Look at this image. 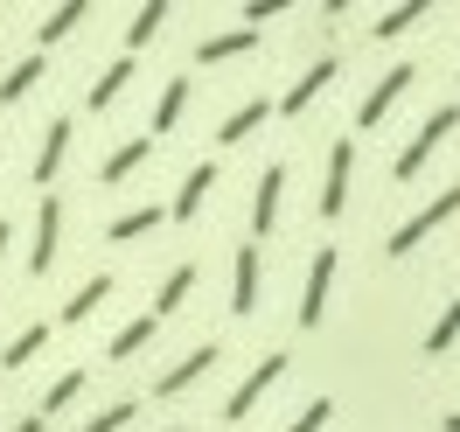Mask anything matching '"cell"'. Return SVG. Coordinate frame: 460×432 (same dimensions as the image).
Here are the masks:
<instances>
[{
	"label": "cell",
	"instance_id": "cell-1",
	"mask_svg": "<svg viewBox=\"0 0 460 432\" xmlns=\"http://www.w3.org/2000/svg\"><path fill=\"white\" fill-rule=\"evenodd\" d=\"M447 216H460V181H454V189H439V196H432L419 216H404L398 231H391V244H384V251H391V259H411V251H419V244H426L439 224H447Z\"/></svg>",
	"mask_w": 460,
	"mask_h": 432
},
{
	"label": "cell",
	"instance_id": "cell-2",
	"mask_svg": "<svg viewBox=\"0 0 460 432\" xmlns=\"http://www.w3.org/2000/svg\"><path fill=\"white\" fill-rule=\"evenodd\" d=\"M454 126H460V105H439V112H432L426 126H419V133L404 140V154H398V161H391V174H398V181H411V174H419V168H426V161H432V154H439V140H447Z\"/></svg>",
	"mask_w": 460,
	"mask_h": 432
},
{
	"label": "cell",
	"instance_id": "cell-3",
	"mask_svg": "<svg viewBox=\"0 0 460 432\" xmlns=\"http://www.w3.org/2000/svg\"><path fill=\"white\" fill-rule=\"evenodd\" d=\"M335 244H321L314 265H307V287H300V328H321V314H328V293H335Z\"/></svg>",
	"mask_w": 460,
	"mask_h": 432
},
{
	"label": "cell",
	"instance_id": "cell-4",
	"mask_svg": "<svg viewBox=\"0 0 460 432\" xmlns=\"http://www.w3.org/2000/svg\"><path fill=\"white\" fill-rule=\"evenodd\" d=\"M279 376H287V356L272 348V356H265L259 370H252V376H244V384H237V391H230V398H224V419H230V426H244V419H252V404H259L265 391L279 384Z\"/></svg>",
	"mask_w": 460,
	"mask_h": 432
},
{
	"label": "cell",
	"instance_id": "cell-5",
	"mask_svg": "<svg viewBox=\"0 0 460 432\" xmlns=\"http://www.w3.org/2000/svg\"><path fill=\"white\" fill-rule=\"evenodd\" d=\"M411 84H419V63H391V70H384V77L370 84V98L356 105V126H376V119L391 112V105H398V98H404Z\"/></svg>",
	"mask_w": 460,
	"mask_h": 432
},
{
	"label": "cell",
	"instance_id": "cell-6",
	"mask_svg": "<svg viewBox=\"0 0 460 432\" xmlns=\"http://www.w3.org/2000/svg\"><path fill=\"white\" fill-rule=\"evenodd\" d=\"M335 70H342V63H335V57H314V63H307V70H300V77H293V84H287V98H279L272 112L300 119V112H307V105H314V98H321V91L335 84Z\"/></svg>",
	"mask_w": 460,
	"mask_h": 432
},
{
	"label": "cell",
	"instance_id": "cell-7",
	"mask_svg": "<svg viewBox=\"0 0 460 432\" xmlns=\"http://www.w3.org/2000/svg\"><path fill=\"white\" fill-rule=\"evenodd\" d=\"M217 356H224L217 342H196L189 356H181V363H174V370H161V376H154V398H181V391H189L196 376H209V370H217Z\"/></svg>",
	"mask_w": 460,
	"mask_h": 432
},
{
	"label": "cell",
	"instance_id": "cell-8",
	"mask_svg": "<svg viewBox=\"0 0 460 432\" xmlns=\"http://www.w3.org/2000/svg\"><path fill=\"white\" fill-rule=\"evenodd\" d=\"M349 168H356V140H335L328 146V174H321V216L349 209Z\"/></svg>",
	"mask_w": 460,
	"mask_h": 432
},
{
	"label": "cell",
	"instance_id": "cell-9",
	"mask_svg": "<svg viewBox=\"0 0 460 432\" xmlns=\"http://www.w3.org/2000/svg\"><path fill=\"white\" fill-rule=\"evenodd\" d=\"M57 237H63V202L42 196V209H35V244H29V272H35V279L57 265Z\"/></svg>",
	"mask_w": 460,
	"mask_h": 432
},
{
	"label": "cell",
	"instance_id": "cell-10",
	"mask_svg": "<svg viewBox=\"0 0 460 432\" xmlns=\"http://www.w3.org/2000/svg\"><path fill=\"white\" fill-rule=\"evenodd\" d=\"M279 196H287V161H272V168L259 174V196H252V237H272V224H279Z\"/></svg>",
	"mask_w": 460,
	"mask_h": 432
},
{
	"label": "cell",
	"instance_id": "cell-11",
	"mask_svg": "<svg viewBox=\"0 0 460 432\" xmlns=\"http://www.w3.org/2000/svg\"><path fill=\"white\" fill-rule=\"evenodd\" d=\"M259 307V244H237V265H230V314H252Z\"/></svg>",
	"mask_w": 460,
	"mask_h": 432
},
{
	"label": "cell",
	"instance_id": "cell-12",
	"mask_svg": "<svg viewBox=\"0 0 460 432\" xmlns=\"http://www.w3.org/2000/svg\"><path fill=\"white\" fill-rule=\"evenodd\" d=\"M209 189H217V161H196V168H189V181H181V196H174V224H196L202 216V202H209Z\"/></svg>",
	"mask_w": 460,
	"mask_h": 432
},
{
	"label": "cell",
	"instance_id": "cell-13",
	"mask_svg": "<svg viewBox=\"0 0 460 432\" xmlns=\"http://www.w3.org/2000/svg\"><path fill=\"white\" fill-rule=\"evenodd\" d=\"M105 300H112V272H91L84 287H77L70 300H63V328H77V321H91L98 307H105Z\"/></svg>",
	"mask_w": 460,
	"mask_h": 432
},
{
	"label": "cell",
	"instance_id": "cell-14",
	"mask_svg": "<svg viewBox=\"0 0 460 432\" xmlns=\"http://www.w3.org/2000/svg\"><path fill=\"white\" fill-rule=\"evenodd\" d=\"M252 49H259V29H224L196 42V63H230V57H252Z\"/></svg>",
	"mask_w": 460,
	"mask_h": 432
},
{
	"label": "cell",
	"instance_id": "cell-15",
	"mask_svg": "<svg viewBox=\"0 0 460 432\" xmlns=\"http://www.w3.org/2000/svg\"><path fill=\"white\" fill-rule=\"evenodd\" d=\"M146 154H154V133H140V140H126V146H112V154H105V168H98V189H119V181H126V174L140 168Z\"/></svg>",
	"mask_w": 460,
	"mask_h": 432
},
{
	"label": "cell",
	"instance_id": "cell-16",
	"mask_svg": "<svg viewBox=\"0 0 460 432\" xmlns=\"http://www.w3.org/2000/svg\"><path fill=\"white\" fill-rule=\"evenodd\" d=\"M265 119H272V98H244V105H237V112H230L224 126H217V140H224V146H237V140H252V133H259Z\"/></svg>",
	"mask_w": 460,
	"mask_h": 432
},
{
	"label": "cell",
	"instance_id": "cell-17",
	"mask_svg": "<svg viewBox=\"0 0 460 432\" xmlns=\"http://www.w3.org/2000/svg\"><path fill=\"white\" fill-rule=\"evenodd\" d=\"M63 154H70V119H57L49 133H42V146H35V181H57V168H63Z\"/></svg>",
	"mask_w": 460,
	"mask_h": 432
},
{
	"label": "cell",
	"instance_id": "cell-18",
	"mask_svg": "<svg viewBox=\"0 0 460 432\" xmlns=\"http://www.w3.org/2000/svg\"><path fill=\"white\" fill-rule=\"evenodd\" d=\"M84 14H91V0H63V7H49V14L35 22V42H63V35L84 22Z\"/></svg>",
	"mask_w": 460,
	"mask_h": 432
},
{
	"label": "cell",
	"instance_id": "cell-19",
	"mask_svg": "<svg viewBox=\"0 0 460 432\" xmlns=\"http://www.w3.org/2000/svg\"><path fill=\"white\" fill-rule=\"evenodd\" d=\"M189 287H196V265H174L168 279H161V293H154V321L181 314V300H189Z\"/></svg>",
	"mask_w": 460,
	"mask_h": 432
},
{
	"label": "cell",
	"instance_id": "cell-20",
	"mask_svg": "<svg viewBox=\"0 0 460 432\" xmlns=\"http://www.w3.org/2000/svg\"><path fill=\"white\" fill-rule=\"evenodd\" d=\"M189 112V77H168V91H161V105H154V126H146V133H154V140H161V133H174V119Z\"/></svg>",
	"mask_w": 460,
	"mask_h": 432
},
{
	"label": "cell",
	"instance_id": "cell-21",
	"mask_svg": "<svg viewBox=\"0 0 460 432\" xmlns=\"http://www.w3.org/2000/svg\"><path fill=\"white\" fill-rule=\"evenodd\" d=\"M154 335H161V321H154V314H140V321H126V328L112 335V348H105V356H112V363H126V356H140V348L154 342Z\"/></svg>",
	"mask_w": 460,
	"mask_h": 432
},
{
	"label": "cell",
	"instance_id": "cell-22",
	"mask_svg": "<svg viewBox=\"0 0 460 432\" xmlns=\"http://www.w3.org/2000/svg\"><path fill=\"white\" fill-rule=\"evenodd\" d=\"M426 14H432L426 0H404V7H384V14H376L370 29H376V42H398V35L411 29V22H426Z\"/></svg>",
	"mask_w": 460,
	"mask_h": 432
},
{
	"label": "cell",
	"instance_id": "cell-23",
	"mask_svg": "<svg viewBox=\"0 0 460 432\" xmlns=\"http://www.w3.org/2000/svg\"><path fill=\"white\" fill-rule=\"evenodd\" d=\"M161 22H168V0H146V7H133V22H126V49H146V42L161 35Z\"/></svg>",
	"mask_w": 460,
	"mask_h": 432
},
{
	"label": "cell",
	"instance_id": "cell-24",
	"mask_svg": "<svg viewBox=\"0 0 460 432\" xmlns=\"http://www.w3.org/2000/svg\"><path fill=\"white\" fill-rule=\"evenodd\" d=\"M42 77H49V70H42V57H29V63H14V70H7V77H0V105H22V98H29L35 84H42Z\"/></svg>",
	"mask_w": 460,
	"mask_h": 432
},
{
	"label": "cell",
	"instance_id": "cell-25",
	"mask_svg": "<svg viewBox=\"0 0 460 432\" xmlns=\"http://www.w3.org/2000/svg\"><path fill=\"white\" fill-rule=\"evenodd\" d=\"M35 348H49V321H29V328H22L14 342L0 348V363H7V370H22V363H29Z\"/></svg>",
	"mask_w": 460,
	"mask_h": 432
},
{
	"label": "cell",
	"instance_id": "cell-26",
	"mask_svg": "<svg viewBox=\"0 0 460 432\" xmlns=\"http://www.w3.org/2000/svg\"><path fill=\"white\" fill-rule=\"evenodd\" d=\"M126 77H133V57H119V63H105L98 70V84H91V112H105L119 91H126Z\"/></svg>",
	"mask_w": 460,
	"mask_h": 432
},
{
	"label": "cell",
	"instance_id": "cell-27",
	"mask_svg": "<svg viewBox=\"0 0 460 432\" xmlns=\"http://www.w3.org/2000/svg\"><path fill=\"white\" fill-rule=\"evenodd\" d=\"M146 231H161V209H126V216H112V224H105V237H112V244H133V237H146Z\"/></svg>",
	"mask_w": 460,
	"mask_h": 432
},
{
	"label": "cell",
	"instance_id": "cell-28",
	"mask_svg": "<svg viewBox=\"0 0 460 432\" xmlns=\"http://www.w3.org/2000/svg\"><path fill=\"white\" fill-rule=\"evenodd\" d=\"M454 342H460V293L447 300V314L432 321V335H426V356H447Z\"/></svg>",
	"mask_w": 460,
	"mask_h": 432
},
{
	"label": "cell",
	"instance_id": "cell-29",
	"mask_svg": "<svg viewBox=\"0 0 460 432\" xmlns=\"http://www.w3.org/2000/svg\"><path fill=\"white\" fill-rule=\"evenodd\" d=\"M77 391H84V370H63L57 384H49V391H42V404H35V411H42V419H57L63 404L77 398Z\"/></svg>",
	"mask_w": 460,
	"mask_h": 432
},
{
	"label": "cell",
	"instance_id": "cell-30",
	"mask_svg": "<svg viewBox=\"0 0 460 432\" xmlns=\"http://www.w3.org/2000/svg\"><path fill=\"white\" fill-rule=\"evenodd\" d=\"M133 411H140V404H133V398H119V404H105V411H91L84 432H119V426H133Z\"/></svg>",
	"mask_w": 460,
	"mask_h": 432
},
{
	"label": "cell",
	"instance_id": "cell-31",
	"mask_svg": "<svg viewBox=\"0 0 460 432\" xmlns=\"http://www.w3.org/2000/svg\"><path fill=\"white\" fill-rule=\"evenodd\" d=\"M328 419H335V398H314V404H300V419L287 432H328Z\"/></svg>",
	"mask_w": 460,
	"mask_h": 432
},
{
	"label": "cell",
	"instance_id": "cell-32",
	"mask_svg": "<svg viewBox=\"0 0 460 432\" xmlns=\"http://www.w3.org/2000/svg\"><path fill=\"white\" fill-rule=\"evenodd\" d=\"M287 14V0H244V29H265V22H279Z\"/></svg>",
	"mask_w": 460,
	"mask_h": 432
},
{
	"label": "cell",
	"instance_id": "cell-33",
	"mask_svg": "<svg viewBox=\"0 0 460 432\" xmlns=\"http://www.w3.org/2000/svg\"><path fill=\"white\" fill-rule=\"evenodd\" d=\"M14 432H49V419H42V411H29V419H22Z\"/></svg>",
	"mask_w": 460,
	"mask_h": 432
},
{
	"label": "cell",
	"instance_id": "cell-34",
	"mask_svg": "<svg viewBox=\"0 0 460 432\" xmlns=\"http://www.w3.org/2000/svg\"><path fill=\"white\" fill-rule=\"evenodd\" d=\"M7 244H14V224H0V259H7Z\"/></svg>",
	"mask_w": 460,
	"mask_h": 432
},
{
	"label": "cell",
	"instance_id": "cell-35",
	"mask_svg": "<svg viewBox=\"0 0 460 432\" xmlns=\"http://www.w3.org/2000/svg\"><path fill=\"white\" fill-rule=\"evenodd\" d=\"M439 432H460V411H447V419H439Z\"/></svg>",
	"mask_w": 460,
	"mask_h": 432
},
{
	"label": "cell",
	"instance_id": "cell-36",
	"mask_svg": "<svg viewBox=\"0 0 460 432\" xmlns=\"http://www.w3.org/2000/svg\"><path fill=\"white\" fill-rule=\"evenodd\" d=\"M168 432H181V426H168Z\"/></svg>",
	"mask_w": 460,
	"mask_h": 432
}]
</instances>
